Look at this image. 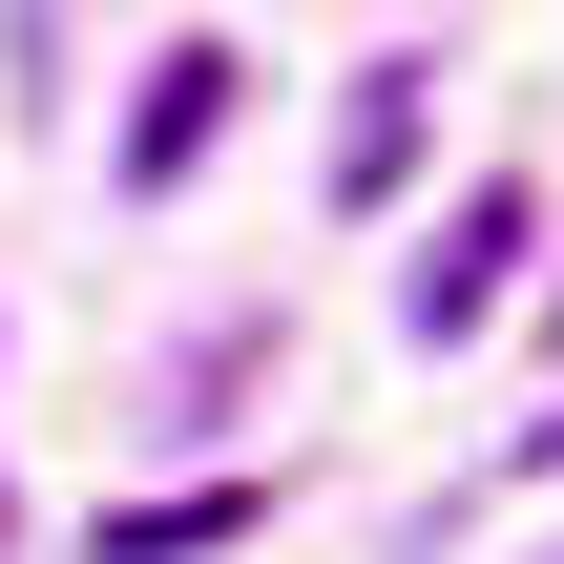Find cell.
I'll use <instances>...</instances> for the list:
<instances>
[{
	"mask_svg": "<svg viewBox=\"0 0 564 564\" xmlns=\"http://www.w3.org/2000/svg\"><path fill=\"white\" fill-rule=\"evenodd\" d=\"M502 272H523V209L481 188V209H460V230L419 251V293H398V314H419V335H481V314H502Z\"/></svg>",
	"mask_w": 564,
	"mask_h": 564,
	"instance_id": "6da1fadb",
	"label": "cell"
},
{
	"mask_svg": "<svg viewBox=\"0 0 564 564\" xmlns=\"http://www.w3.org/2000/svg\"><path fill=\"white\" fill-rule=\"evenodd\" d=\"M209 126H230V42H188V63H167V84L126 105V188H167V167H188Z\"/></svg>",
	"mask_w": 564,
	"mask_h": 564,
	"instance_id": "7a4b0ae2",
	"label": "cell"
},
{
	"mask_svg": "<svg viewBox=\"0 0 564 564\" xmlns=\"http://www.w3.org/2000/svg\"><path fill=\"white\" fill-rule=\"evenodd\" d=\"M230 523H251V481H209V502H126L105 564H188V544H230Z\"/></svg>",
	"mask_w": 564,
	"mask_h": 564,
	"instance_id": "3957f363",
	"label": "cell"
}]
</instances>
